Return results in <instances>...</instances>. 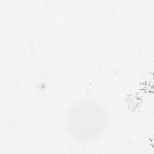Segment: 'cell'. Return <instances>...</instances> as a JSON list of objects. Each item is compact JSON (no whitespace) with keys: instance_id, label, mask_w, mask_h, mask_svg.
Listing matches in <instances>:
<instances>
[{"instance_id":"1","label":"cell","mask_w":154,"mask_h":154,"mask_svg":"<svg viewBox=\"0 0 154 154\" xmlns=\"http://www.w3.org/2000/svg\"><path fill=\"white\" fill-rule=\"evenodd\" d=\"M105 111L95 103L84 102L69 110L66 126L72 137L81 142H91L98 138L106 126Z\"/></svg>"}]
</instances>
